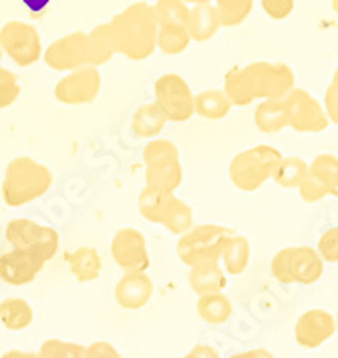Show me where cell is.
I'll use <instances>...</instances> for the list:
<instances>
[{
	"label": "cell",
	"mask_w": 338,
	"mask_h": 358,
	"mask_svg": "<svg viewBox=\"0 0 338 358\" xmlns=\"http://www.w3.org/2000/svg\"><path fill=\"white\" fill-rule=\"evenodd\" d=\"M295 88V73L286 63L254 62L231 66L224 76V94L233 108H244L256 101L285 99Z\"/></svg>",
	"instance_id": "6da1fadb"
},
{
	"label": "cell",
	"mask_w": 338,
	"mask_h": 358,
	"mask_svg": "<svg viewBox=\"0 0 338 358\" xmlns=\"http://www.w3.org/2000/svg\"><path fill=\"white\" fill-rule=\"evenodd\" d=\"M115 50L131 62H143L156 50L158 18L154 6L149 2H133L117 13L110 22Z\"/></svg>",
	"instance_id": "7a4b0ae2"
},
{
	"label": "cell",
	"mask_w": 338,
	"mask_h": 358,
	"mask_svg": "<svg viewBox=\"0 0 338 358\" xmlns=\"http://www.w3.org/2000/svg\"><path fill=\"white\" fill-rule=\"evenodd\" d=\"M281 151L274 145L260 143L233 156L228 174L235 188L242 192H256L272 179L277 163L281 162Z\"/></svg>",
	"instance_id": "3957f363"
},
{
	"label": "cell",
	"mask_w": 338,
	"mask_h": 358,
	"mask_svg": "<svg viewBox=\"0 0 338 358\" xmlns=\"http://www.w3.org/2000/svg\"><path fill=\"white\" fill-rule=\"evenodd\" d=\"M326 264L311 245H290L276 252L270 273L283 285H315L324 274Z\"/></svg>",
	"instance_id": "277c9868"
},
{
	"label": "cell",
	"mask_w": 338,
	"mask_h": 358,
	"mask_svg": "<svg viewBox=\"0 0 338 358\" xmlns=\"http://www.w3.org/2000/svg\"><path fill=\"white\" fill-rule=\"evenodd\" d=\"M142 158L145 165V187L175 194L183 185V163L179 149L174 142L165 138L149 140Z\"/></svg>",
	"instance_id": "5b68a950"
},
{
	"label": "cell",
	"mask_w": 338,
	"mask_h": 358,
	"mask_svg": "<svg viewBox=\"0 0 338 358\" xmlns=\"http://www.w3.org/2000/svg\"><path fill=\"white\" fill-rule=\"evenodd\" d=\"M231 235L233 233L220 224H197L179 236L175 252L188 267L200 262H219L222 248Z\"/></svg>",
	"instance_id": "8992f818"
},
{
	"label": "cell",
	"mask_w": 338,
	"mask_h": 358,
	"mask_svg": "<svg viewBox=\"0 0 338 358\" xmlns=\"http://www.w3.org/2000/svg\"><path fill=\"white\" fill-rule=\"evenodd\" d=\"M154 102L163 111L168 122H186L196 115V94L183 76L168 72L159 76L154 83Z\"/></svg>",
	"instance_id": "52a82bcc"
},
{
	"label": "cell",
	"mask_w": 338,
	"mask_h": 358,
	"mask_svg": "<svg viewBox=\"0 0 338 358\" xmlns=\"http://www.w3.org/2000/svg\"><path fill=\"white\" fill-rule=\"evenodd\" d=\"M288 127L297 133H322L330 127V120L321 102L302 88H293L285 99Z\"/></svg>",
	"instance_id": "ba28073f"
},
{
	"label": "cell",
	"mask_w": 338,
	"mask_h": 358,
	"mask_svg": "<svg viewBox=\"0 0 338 358\" xmlns=\"http://www.w3.org/2000/svg\"><path fill=\"white\" fill-rule=\"evenodd\" d=\"M102 88V73L95 66H82L65 73L56 88L54 95L65 106H84L97 101Z\"/></svg>",
	"instance_id": "9c48e42d"
},
{
	"label": "cell",
	"mask_w": 338,
	"mask_h": 358,
	"mask_svg": "<svg viewBox=\"0 0 338 358\" xmlns=\"http://www.w3.org/2000/svg\"><path fill=\"white\" fill-rule=\"evenodd\" d=\"M54 183V176L45 165L33 159H20L13 165L9 194L13 203H25L47 194Z\"/></svg>",
	"instance_id": "30bf717a"
},
{
	"label": "cell",
	"mask_w": 338,
	"mask_h": 358,
	"mask_svg": "<svg viewBox=\"0 0 338 358\" xmlns=\"http://www.w3.org/2000/svg\"><path fill=\"white\" fill-rule=\"evenodd\" d=\"M111 257L122 273H147L151 255L145 235L136 228H120L111 238Z\"/></svg>",
	"instance_id": "8fae6325"
},
{
	"label": "cell",
	"mask_w": 338,
	"mask_h": 358,
	"mask_svg": "<svg viewBox=\"0 0 338 358\" xmlns=\"http://www.w3.org/2000/svg\"><path fill=\"white\" fill-rule=\"evenodd\" d=\"M45 63L52 70L68 73L73 70L90 66L88 62V38L82 31L65 34L45 50Z\"/></svg>",
	"instance_id": "7c38bea8"
},
{
	"label": "cell",
	"mask_w": 338,
	"mask_h": 358,
	"mask_svg": "<svg viewBox=\"0 0 338 358\" xmlns=\"http://www.w3.org/2000/svg\"><path fill=\"white\" fill-rule=\"evenodd\" d=\"M337 334L335 315L324 308H311L301 313L293 326V337L304 350H317L324 346Z\"/></svg>",
	"instance_id": "4fadbf2b"
},
{
	"label": "cell",
	"mask_w": 338,
	"mask_h": 358,
	"mask_svg": "<svg viewBox=\"0 0 338 358\" xmlns=\"http://www.w3.org/2000/svg\"><path fill=\"white\" fill-rule=\"evenodd\" d=\"M13 236H15V241L20 245L22 251L31 252V255L40 258L43 264L54 258L57 248H59V235H57L56 229L40 226L36 222H31V220H22V222L15 224Z\"/></svg>",
	"instance_id": "5bb4252c"
},
{
	"label": "cell",
	"mask_w": 338,
	"mask_h": 358,
	"mask_svg": "<svg viewBox=\"0 0 338 358\" xmlns=\"http://www.w3.org/2000/svg\"><path fill=\"white\" fill-rule=\"evenodd\" d=\"M154 281L147 273H124L115 285V301L122 310L145 308L154 297Z\"/></svg>",
	"instance_id": "9a60e30c"
},
{
	"label": "cell",
	"mask_w": 338,
	"mask_h": 358,
	"mask_svg": "<svg viewBox=\"0 0 338 358\" xmlns=\"http://www.w3.org/2000/svg\"><path fill=\"white\" fill-rule=\"evenodd\" d=\"M9 52L22 65H31L41 56V41L36 29L24 24H13L4 36Z\"/></svg>",
	"instance_id": "2e32d148"
},
{
	"label": "cell",
	"mask_w": 338,
	"mask_h": 358,
	"mask_svg": "<svg viewBox=\"0 0 338 358\" xmlns=\"http://www.w3.org/2000/svg\"><path fill=\"white\" fill-rule=\"evenodd\" d=\"M188 283L197 296L219 294L228 289V274L219 262H200L190 267Z\"/></svg>",
	"instance_id": "e0dca14e"
},
{
	"label": "cell",
	"mask_w": 338,
	"mask_h": 358,
	"mask_svg": "<svg viewBox=\"0 0 338 358\" xmlns=\"http://www.w3.org/2000/svg\"><path fill=\"white\" fill-rule=\"evenodd\" d=\"M65 262L68 264L70 273L79 283H94L102 274L101 252L91 245H81L66 252Z\"/></svg>",
	"instance_id": "ac0fdd59"
},
{
	"label": "cell",
	"mask_w": 338,
	"mask_h": 358,
	"mask_svg": "<svg viewBox=\"0 0 338 358\" xmlns=\"http://www.w3.org/2000/svg\"><path fill=\"white\" fill-rule=\"evenodd\" d=\"M220 27L222 24H220L219 13L213 4H199L190 8L186 29L192 41H197V43L210 41L212 38H215Z\"/></svg>",
	"instance_id": "d6986e66"
},
{
	"label": "cell",
	"mask_w": 338,
	"mask_h": 358,
	"mask_svg": "<svg viewBox=\"0 0 338 358\" xmlns=\"http://www.w3.org/2000/svg\"><path fill=\"white\" fill-rule=\"evenodd\" d=\"M251 262V242L247 236L233 233L226 241L219 264L222 265L228 276H242L247 271Z\"/></svg>",
	"instance_id": "ffe728a7"
},
{
	"label": "cell",
	"mask_w": 338,
	"mask_h": 358,
	"mask_svg": "<svg viewBox=\"0 0 338 358\" xmlns=\"http://www.w3.org/2000/svg\"><path fill=\"white\" fill-rule=\"evenodd\" d=\"M168 118L165 117V113L159 110V106L154 101L142 104L138 110L133 113L131 118V129L133 133L138 136V138H147L154 140L158 138L161 131L167 126Z\"/></svg>",
	"instance_id": "44dd1931"
},
{
	"label": "cell",
	"mask_w": 338,
	"mask_h": 358,
	"mask_svg": "<svg viewBox=\"0 0 338 358\" xmlns=\"http://www.w3.org/2000/svg\"><path fill=\"white\" fill-rule=\"evenodd\" d=\"M254 126L265 134L279 133L288 127V115L283 99L261 101L254 110Z\"/></svg>",
	"instance_id": "7402d4cb"
},
{
	"label": "cell",
	"mask_w": 338,
	"mask_h": 358,
	"mask_svg": "<svg viewBox=\"0 0 338 358\" xmlns=\"http://www.w3.org/2000/svg\"><path fill=\"white\" fill-rule=\"evenodd\" d=\"M86 38H88V62H90V66L98 69V66L106 65L108 62H111V57L117 54L108 22L95 25L91 31L86 33Z\"/></svg>",
	"instance_id": "603a6c76"
},
{
	"label": "cell",
	"mask_w": 338,
	"mask_h": 358,
	"mask_svg": "<svg viewBox=\"0 0 338 358\" xmlns=\"http://www.w3.org/2000/svg\"><path fill=\"white\" fill-rule=\"evenodd\" d=\"M308 176L326 192L328 196L338 194V156L331 152H322L308 163Z\"/></svg>",
	"instance_id": "cb8c5ba5"
},
{
	"label": "cell",
	"mask_w": 338,
	"mask_h": 358,
	"mask_svg": "<svg viewBox=\"0 0 338 358\" xmlns=\"http://www.w3.org/2000/svg\"><path fill=\"white\" fill-rule=\"evenodd\" d=\"M233 110V104L229 99L226 97L224 90H203L196 95V102H193V111L199 117L206 118V120H222L228 117Z\"/></svg>",
	"instance_id": "d4e9b609"
},
{
	"label": "cell",
	"mask_w": 338,
	"mask_h": 358,
	"mask_svg": "<svg viewBox=\"0 0 338 358\" xmlns=\"http://www.w3.org/2000/svg\"><path fill=\"white\" fill-rule=\"evenodd\" d=\"M174 197L175 194H172V192L145 187L140 192L136 206H138V212L143 219L152 224H161V219H163L165 212L168 210Z\"/></svg>",
	"instance_id": "484cf974"
},
{
	"label": "cell",
	"mask_w": 338,
	"mask_h": 358,
	"mask_svg": "<svg viewBox=\"0 0 338 358\" xmlns=\"http://www.w3.org/2000/svg\"><path fill=\"white\" fill-rule=\"evenodd\" d=\"M196 308L199 317L212 326L226 324L233 315V303L224 292L199 296Z\"/></svg>",
	"instance_id": "4316f807"
},
{
	"label": "cell",
	"mask_w": 338,
	"mask_h": 358,
	"mask_svg": "<svg viewBox=\"0 0 338 358\" xmlns=\"http://www.w3.org/2000/svg\"><path fill=\"white\" fill-rule=\"evenodd\" d=\"M43 267V262L38 257L31 255L27 251H18L11 257H8L2 264L4 268V276L8 280L15 281V283H24V281H31L38 274V271H41Z\"/></svg>",
	"instance_id": "83f0119b"
},
{
	"label": "cell",
	"mask_w": 338,
	"mask_h": 358,
	"mask_svg": "<svg viewBox=\"0 0 338 358\" xmlns=\"http://www.w3.org/2000/svg\"><path fill=\"white\" fill-rule=\"evenodd\" d=\"M308 176V163L299 156H283L281 162L277 163L276 171H274L272 181L279 185L281 188L288 190H297L301 183Z\"/></svg>",
	"instance_id": "f1b7e54d"
},
{
	"label": "cell",
	"mask_w": 338,
	"mask_h": 358,
	"mask_svg": "<svg viewBox=\"0 0 338 358\" xmlns=\"http://www.w3.org/2000/svg\"><path fill=\"white\" fill-rule=\"evenodd\" d=\"M159 226H163V228L167 229V231H170L172 235L183 236L184 233H188L193 226H196V224H193L192 206L175 196L174 201L170 203V206H168V210L165 212Z\"/></svg>",
	"instance_id": "f546056e"
},
{
	"label": "cell",
	"mask_w": 338,
	"mask_h": 358,
	"mask_svg": "<svg viewBox=\"0 0 338 358\" xmlns=\"http://www.w3.org/2000/svg\"><path fill=\"white\" fill-rule=\"evenodd\" d=\"M192 38L188 34L186 27L177 25H159L158 36H156V50L167 54V56H177L183 54L190 47Z\"/></svg>",
	"instance_id": "4dcf8cb0"
},
{
	"label": "cell",
	"mask_w": 338,
	"mask_h": 358,
	"mask_svg": "<svg viewBox=\"0 0 338 358\" xmlns=\"http://www.w3.org/2000/svg\"><path fill=\"white\" fill-rule=\"evenodd\" d=\"M222 27H238L244 24L254 8V0H213Z\"/></svg>",
	"instance_id": "1f68e13d"
},
{
	"label": "cell",
	"mask_w": 338,
	"mask_h": 358,
	"mask_svg": "<svg viewBox=\"0 0 338 358\" xmlns=\"http://www.w3.org/2000/svg\"><path fill=\"white\" fill-rule=\"evenodd\" d=\"M154 11L159 25L186 27L190 6L184 4L183 0H158L154 4Z\"/></svg>",
	"instance_id": "d6a6232c"
},
{
	"label": "cell",
	"mask_w": 338,
	"mask_h": 358,
	"mask_svg": "<svg viewBox=\"0 0 338 358\" xmlns=\"http://www.w3.org/2000/svg\"><path fill=\"white\" fill-rule=\"evenodd\" d=\"M84 346L63 338H50L41 346L38 358H82Z\"/></svg>",
	"instance_id": "836d02e7"
},
{
	"label": "cell",
	"mask_w": 338,
	"mask_h": 358,
	"mask_svg": "<svg viewBox=\"0 0 338 358\" xmlns=\"http://www.w3.org/2000/svg\"><path fill=\"white\" fill-rule=\"evenodd\" d=\"M2 317L11 328H24L33 319V312L24 301H13L9 303L8 308L2 306Z\"/></svg>",
	"instance_id": "e575fe53"
},
{
	"label": "cell",
	"mask_w": 338,
	"mask_h": 358,
	"mask_svg": "<svg viewBox=\"0 0 338 358\" xmlns=\"http://www.w3.org/2000/svg\"><path fill=\"white\" fill-rule=\"evenodd\" d=\"M315 249L324 264H338V228H330L322 233Z\"/></svg>",
	"instance_id": "d590c367"
},
{
	"label": "cell",
	"mask_w": 338,
	"mask_h": 358,
	"mask_svg": "<svg viewBox=\"0 0 338 358\" xmlns=\"http://www.w3.org/2000/svg\"><path fill=\"white\" fill-rule=\"evenodd\" d=\"M261 8L265 15L272 20H286L293 13L295 8V0H261Z\"/></svg>",
	"instance_id": "8d00e7d4"
},
{
	"label": "cell",
	"mask_w": 338,
	"mask_h": 358,
	"mask_svg": "<svg viewBox=\"0 0 338 358\" xmlns=\"http://www.w3.org/2000/svg\"><path fill=\"white\" fill-rule=\"evenodd\" d=\"M82 358H124L117 348L106 341H97L90 346H84Z\"/></svg>",
	"instance_id": "74e56055"
},
{
	"label": "cell",
	"mask_w": 338,
	"mask_h": 358,
	"mask_svg": "<svg viewBox=\"0 0 338 358\" xmlns=\"http://www.w3.org/2000/svg\"><path fill=\"white\" fill-rule=\"evenodd\" d=\"M322 106H324V111H326L330 124H337L338 126V92L331 85L328 86Z\"/></svg>",
	"instance_id": "f35d334b"
},
{
	"label": "cell",
	"mask_w": 338,
	"mask_h": 358,
	"mask_svg": "<svg viewBox=\"0 0 338 358\" xmlns=\"http://www.w3.org/2000/svg\"><path fill=\"white\" fill-rule=\"evenodd\" d=\"M188 357L190 358H220V355L215 348L208 346V344H197V346H193L192 350H190Z\"/></svg>",
	"instance_id": "ab89813d"
},
{
	"label": "cell",
	"mask_w": 338,
	"mask_h": 358,
	"mask_svg": "<svg viewBox=\"0 0 338 358\" xmlns=\"http://www.w3.org/2000/svg\"><path fill=\"white\" fill-rule=\"evenodd\" d=\"M229 358H276L269 350L265 348H254V350H247L242 351V353L231 355Z\"/></svg>",
	"instance_id": "60d3db41"
},
{
	"label": "cell",
	"mask_w": 338,
	"mask_h": 358,
	"mask_svg": "<svg viewBox=\"0 0 338 358\" xmlns=\"http://www.w3.org/2000/svg\"><path fill=\"white\" fill-rule=\"evenodd\" d=\"M22 2H24V6L29 11L34 13V15H40V13L45 11L47 6H49L52 0H22Z\"/></svg>",
	"instance_id": "b9f144b4"
},
{
	"label": "cell",
	"mask_w": 338,
	"mask_h": 358,
	"mask_svg": "<svg viewBox=\"0 0 338 358\" xmlns=\"http://www.w3.org/2000/svg\"><path fill=\"white\" fill-rule=\"evenodd\" d=\"M9 94H13V86L9 79H0V102H6L9 99Z\"/></svg>",
	"instance_id": "7bdbcfd3"
},
{
	"label": "cell",
	"mask_w": 338,
	"mask_h": 358,
	"mask_svg": "<svg viewBox=\"0 0 338 358\" xmlns=\"http://www.w3.org/2000/svg\"><path fill=\"white\" fill-rule=\"evenodd\" d=\"M4 358H38V355L24 353V351H11V353L6 355Z\"/></svg>",
	"instance_id": "ee69618b"
},
{
	"label": "cell",
	"mask_w": 338,
	"mask_h": 358,
	"mask_svg": "<svg viewBox=\"0 0 338 358\" xmlns=\"http://www.w3.org/2000/svg\"><path fill=\"white\" fill-rule=\"evenodd\" d=\"M188 6H199V4H213V0H183Z\"/></svg>",
	"instance_id": "f6af8a7d"
},
{
	"label": "cell",
	"mask_w": 338,
	"mask_h": 358,
	"mask_svg": "<svg viewBox=\"0 0 338 358\" xmlns=\"http://www.w3.org/2000/svg\"><path fill=\"white\" fill-rule=\"evenodd\" d=\"M331 86H333V88L337 90V92H338V62H337V69H335L333 81H331Z\"/></svg>",
	"instance_id": "bcb514c9"
},
{
	"label": "cell",
	"mask_w": 338,
	"mask_h": 358,
	"mask_svg": "<svg viewBox=\"0 0 338 358\" xmlns=\"http://www.w3.org/2000/svg\"><path fill=\"white\" fill-rule=\"evenodd\" d=\"M331 8H333V11L338 15V0H331Z\"/></svg>",
	"instance_id": "7dc6e473"
},
{
	"label": "cell",
	"mask_w": 338,
	"mask_h": 358,
	"mask_svg": "<svg viewBox=\"0 0 338 358\" xmlns=\"http://www.w3.org/2000/svg\"><path fill=\"white\" fill-rule=\"evenodd\" d=\"M335 322H337V331H338V312H337V315H335Z\"/></svg>",
	"instance_id": "c3c4849f"
},
{
	"label": "cell",
	"mask_w": 338,
	"mask_h": 358,
	"mask_svg": "<svg viewBox=\"0 0 338 358\" xmlns=\"http://www.w3.org/2000/svg\"><path fill=\"white\" fill-rule=\"evenodd\" d=\"M181 358H190V357H188V355H184V357H181Z\"/></svg>",
	"instance_id": "681fc988"
}]
</instances>
